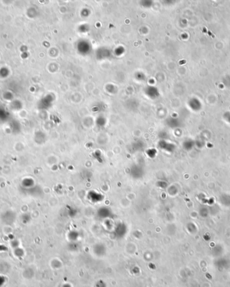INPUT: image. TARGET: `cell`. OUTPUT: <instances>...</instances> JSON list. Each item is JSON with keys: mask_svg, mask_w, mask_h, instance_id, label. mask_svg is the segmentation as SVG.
Returning a JSON list of instances; mask_svg holds the SVG:
<instances>
[{"mask_svg": "<svg viewBox=\"0 0 230 287\" xmlns=\"http://www.w3.org/2000/svg\"><path fill=\"white\" fill-rule=\"evenodd\" d=\"M220 201L223 205H230V195L227 194L223 195L220 198Z\"/></svg>", "mask_w": 230, "mask_h": 287, "instance_id": "obj_2", "label": "cell"}, {"mask_svg": "<svg viewBox=\"0 0 230 287\" xmlns=\"http://www.w3.org/2000/svg\"><path fill=\"white\" fill-rule=\"evenodd\" d=\"M208 213H209V212H208V209L205 207H201V209H200V215L203 217H207Z\"/></svg>", "mask_w": 230, "mask_h": 287, "instance_id": "obj_3", "label": "cell"}, {"mask_svg": "<svg viewBox=\"0 0 230 287\" xmlns=\"http://www.w3.org/2000/svg\"><path fill=\"white\" fill-rule=\"evenodd\" d=\"M229 263L228 260H226V258H223V257L219 258L218 260H217L215 262L216 267L219 270L227 269V268L229 267Z\"/></svg>", "mask_w": 230, "mask_h": 287, "instance_id": "obj_1", "label": "cell"}]
</instances>
